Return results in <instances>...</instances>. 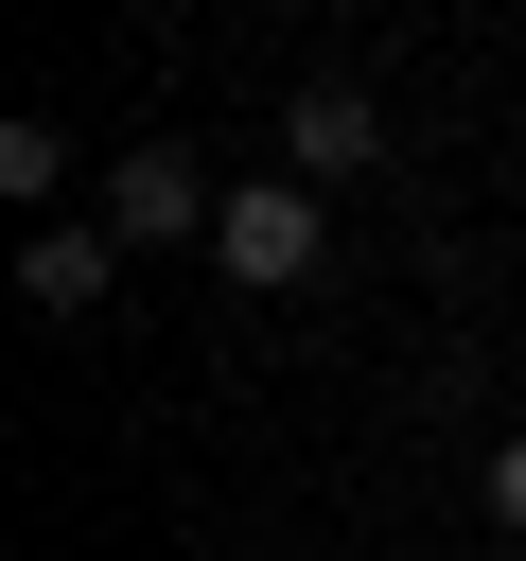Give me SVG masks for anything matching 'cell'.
<instances>
[{"mask_svg":"<svg viewBox=\"0 0 526 561\" xmlns=\"http://www.w3.org/2000/svg\"><path fill=\"white\" fill-rule=\"evenodd\" d=\"M210 263H228L245 298L316 280V175H228V210H210Z\"/></svg>","mask_w":526,"mask_h":561,"instance_id":"1","label":"cell"},{"mask_svg":"<svg viewBox=\"0 0 526 561\" xmlns=\"http://www.w3.org/2000/svg\"><path fill=\"white\" fill-rule=\"evenodd\" d=\"M210 210H228V193L193 175V140H123V158H105V228H123V245H210Z\"/></svg>","mask_w":526,"mask_h":561,"instance_id":"2","label":"cell"},{"mask_svg":"<svg viewBox=\"0 0 526 561\" xmlns=\"http://www.w3.org/2000/svg\"><path fill=\"white\" fill-rule=\"evenodd\" d=\"M368 158H386V105H368L351 70H316V88L281 105V175H316V193H351Z\"/></svg>","mask_w":526,"mask_h":561,"instance_id":"3","label":"cell"},{"mask_svg":"<svg viewBox=\"0 0 526 561\" xmlns=\"http://www.w3.org/2000/svg\"><path fill=\"white\" fill-rule=\"evenodd\" d=\"M18 298H35V316H105V298H123V228H35V245H18Z\"/></svg>","mask_w":526,"mask_h":561,"instance_id":"4","label":"cell"},{"mask_svg":"<svg viewBox=\"0 0 526 561\" xmlns=\"http://www.w3.org/2000/svg\"><path fill=\"white\" fill-rule=\"evenodd\" d=\"M53 175H70V140H53L35 105H18V123H0V193H53Z\"/></svg>","mask_w":526,"mask_h":561,"instance_id":"5","label":"cell"},{"mask_svg":"<svg viewBox=\"0 0 526 561\" xmlns=\"http://www.w3.org/2000/svg\"><path fill=\"white\" fill-rule=\"evenodd\" d=\"M491 526L526 543V438H491Z\"/></svg>","mask_w":526,"mask_h":561,"instance_id":"6","label":"cell"}]
</instances>
